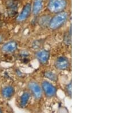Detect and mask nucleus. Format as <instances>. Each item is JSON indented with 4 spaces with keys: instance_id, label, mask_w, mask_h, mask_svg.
I'll return each instance as SVG.
<instances>
[{
    "instance_id": "nucleus-5",
    "label": "nucleus",
    "mask_w": 128,
    "mask_h": 113,
    "mask_svg": "<svg viewBox=\"0 0 128 113\" xmlns=\"http://www.w3.org/2000/svg\"><path fill=\"white\" fill-rule=\"evenodd\" d=\"M31 13H32V4L30 3H27L16 18V21L19 22H24L29 17Z\"/></svg>"
},
{
    "instance_id": "nucleus-1",
    "label": "nucleus",
    "mask_w": 128,
    "mask_h": 113,
    "mask_svg": "<svg viewBox=\"0 0 128 113\" xmlns=\"http://www.w3.org/2000/svg\"><path fill=\"white\" fill-rule=\"evenodd\" d=\"M68 18V13L65 11L55 14L50 20L48 27L52 30H56L63 26Z\"/></svg>"
},
{
    "instance_id": "nucleus-8",
    "label": "nucleus",
    "mask_w": 128,
    "mask_h": 113,
    "mask_svg": "<svg viewBox=\"0 0 128 113\" xmlns=\"http://www.w3.org/2000/svg\"><path fill=\"white\" fill-rule=\"evenodd\" d=\"M50 54L48 51L46 50H40L37 51L36 54V57L38 61L41 64L44 65L48 61Z\"/></svg>"
},
{
    "instance_id": "nucleus-14",
    "label": "nucleus",
    "mask_w": 128,
    "mask_h": 113,
    "mask_svg": "<svg viewBox=\"0 0 128 113\" xmlns=\"http://www.w3.org/2000/svg\"><path fill=\"white\" fill-rule=\"evenodd\" d=\"M3 40V38H2V37L1 35H0V43H1L2 41Z\"/></svg>"
},
{
    "instance_id": "nucleus-6",
    "label": "nucleus",
    "mask_w": 128,
    "mask_h": 113,
    "mask_svg": "<svg viewBox=\"0 0 128 113\" xmlns=\"http://www.w3.org/2000/svg\"><path fill=\"white\" fill-rule=\"evenodd\" d=\"M55 67L59 70H64L70 67V61L67 57H59L55 62Z\"/></svg>"
},
{
    "instance_id": "nucleus-13",
    "label": "nucleus",
    "mask_w": 128,
    "mask_h": 113,
    "mask_svg": "<svg viewBox=\"0 0 128 113\" xmlns=\"http://www.w3.org/2000/svg\"><path fill=\"white\" fill-rule=\"evenodd\" d=\"M66 91L67 94H68L70 96H71V82H70L69 84L66 86Z\"/></svg>"
},
{
    "instance_id": "nucleus-9",
    "label": "nucleus",
    "mask_w": 128,
    "mask_h": 113,
    "mask_svg": "<svg viewBox=\"0 0 128 113\" xmlns=\"http://www.w3.org/2000/svg\"><path fill=\"white\" fill-rule=\"evenodd\" d=\"M43 0H34L32 5V12L33 15H38L43 9Z\"/></svg>"
},
{
    "instance_id": "nucleus-4",
    "label": "nucleus",
    "mask_w": 128,
    "mask_h": 113,
    "mask_svg": "<svg viewBox=\"0 0 128 113\" xmlns=\"http://www.w3.org/2000/svg\"><path fill=\"white\" fill-rule=\"evenodd\" d=\"M28 89L30 91V94L34 96L35 99H40L42 96L43 91L41 86L38 82L34 81H32L28 84Z\"/></svg>"
},
{
    "instance_id": "nucleus-7",
    "label": "nucleus",
    "mask_w": 128,
    "mask_h": 113,
    "mask_svg": "<svg viewBox=\"0 0 128 113\" xmlns=\"http://www.w3.org/2000/svg\"><path fill=\"white\" fill-rule=\"evenodd\" d=\"M18 49V44L16 41H12L5 43L1 47V51L4 53H12L15 52Z\"/></svg>"
},
{
    "instance_id": "nucleus-3",
    "label": "nucleus",
    "mask_w": 128,
    "mask_h": 113,
    "mask_svg": "<svg viewBox=\"0 0 128 113\" xmlns=\"http://www.w3.org/2000/svg\"><path fill=\"white\" fill-rule=\"evenodd\" d=\"M42 91L46 97L52 98L56 95L57 89L50 82L44 80L41 84Z\"/></svg>"
},
{
    "instance_id": "nucleus-12",
    "label": "nucleus",
    "mask_w": 128,
    "mask_h": 113,
    "mask_svg": "<svg viewBox=\"0 0 128 113\" xmlns=\"http://www.w3.org/2000/svg\"><path fill=\"white\" fill-rule=\"evenodd\" d=\"M44 76L48 80H50L51 81H57L58 77L56 74H55L53 72L51 71H47L44 73Z\"/></svg>"
},
{
    "instance_id": "nucleus-10",
    "label": "nucleus",
    "mask_w": 128,
    "mask_h": 113,
    "mask_svg": "<svg viewBox=\"0 0 128 113\" xmlns=\"http://www.w3.org/2000/svg\"><path fill=\"white\" fill-rule=\"evenodd\" d=\"M15 93V89L13 86L8 85L3 87L1 91V95L4 99H9L12 98Z\"/></svg>"
},
{
    "instance_id": "nucleus-15",
    "label": "nucleus",
    "mask_w": 128,
    "mask_h": 113,
    "mask_svg": "<svg viewBox=\"0 0 128 113\" xmlns=\"http://www.w3.org/2000/svg\"><path fill=\"white\" fill-rule=\"evenodd\" d=\"M3 112V110H2V108L0 107V113H1V112Z\"/></svg>"
},
{
    "instance_id": "nucleus-11",
    "label": "nucleus",
    "mask_w": 128,
    "mask_h": 113,
    "mask_svg": "<svg viewBox=\"0 0 128 113\" xmlns=\"http://www.w3.org/2000/svg\"><path fill=\"white\" fill-rule=\"evenodd\" d=\"M31 94L28 91H25L23 92L22 95L20 96V106L21 108H24L28 104V101L30 100Z\"/></svg>"
},
{
    "instance_id": "nucleus-2",
    "label": "nucleus",
    "mask_w": 128,
    "mask_h": 113,
    "mask_svg": "<svg viewBox=\"0 0 128 113\" xmlns=\"http://www.w3.org/2000/svg\"><path fill=\"white\" fill-rule=\"evenodd\" d=\"M67 5V0H49L47 9L51 13L57 14L65 11Z\"/></svg>"
}]
</instances>
